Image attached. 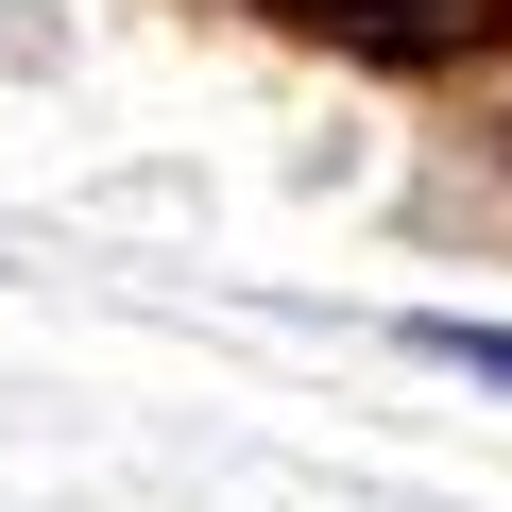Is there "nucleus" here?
I'll use <instances>...</instances> for the list:
<instances>
[{"mask_svg": "<svg viewBox=\"0 0 512 512\" xmlns=\"http://www.w3.org/2000/svg\"><path fill=\"white\" fill-rule=\"evenodd\" d=\"M256 18H291L325 52H376V69H444V52H478L512 18V0H256Z\"/></svg>", "mask_w": 512, "mask_h": 512, "instance_id": "nucleus-1", "label": "nucleus"}, {"mask_svg": "<svg viewBox=\"0 0 512 512\" xmlns=\"http://www.w3.org/2000/svg\"><path fill=\"white\" fill-rule=\"evenodd\" d=\"M427 342H444V376H495L512 393V325H427Z\"/></svg>", "mask_w": 512, "mask_h": 512, "instance_id": "nucleus-2", "label": "nucleus"}]
</instances>
